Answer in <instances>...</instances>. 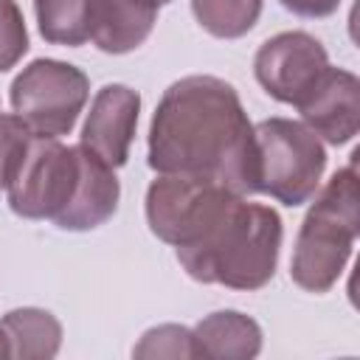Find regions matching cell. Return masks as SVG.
<instances>
[{"instance_id":"cell-1","label":"cell","mask_w":360,"mask_h":360,"mask_svg":"<svg viewBox=\"0 0 360 360\" xmlns=\"http://www.w3.org/2000/svg\"><path fill=\"white\" fill-rule=\"evenodd\" d=\"M149 166L197 174L236 194L256 191V138L236 90L214 76L174 82L149 127Z\"/></svg>"},{"instance_id":"cell-2","label":"cell","mask_w":360,"mask_h":360,"mask_svg":"<svg viewBox=\"0 0 360 360\" xmlns=\"http://www.w3.org/2000/svg\"><path fill=\"white\" fill-rule=\"evenodd\" d=\"M281 248V219L273 208L242 197L177 259L191 278L233 290H259L273 278Z\"/></svg>"},{"instance_id":"cell-3","label":"cell","mask_w":360,"mask_h":360,"mask_svg":"<svg viewBox=\"0 0 360 360\" xmlns=\"http://www.w3.org/2000/svg\"><path fill=\"white\" fill-rule=\"evenodd\" d=\"M357 169L352 155V163L335 172L304 217L292 256V278L304 290L326 292L338 281L357 236Z\"/></svg>"},{"instance_id":"cell-4","label":"cell","mask_w":360,"mask_h":360,"mask_svg":"<svg viewBox=\"0 0 360 360\" xmlns=\"http://www.w3.org/2000/svg\"><path fill=\"white\" fill-rule=\"evenodd\" d=\"M256 138V191L284 205L307 202L326 166L318 135L290 118H267L253 129Z\"/></svg>"},{"instance_id":"cell-5","label":"cell","mask_w":360,"mask_h":360,"mask_svg":"<svg viewBox=\"0 0 360 360\" xmlns=\"http://www.w3.org/2000/svg\"><path fill=\"white\" fill-rule=\"evenodd\" d=\"M239 197L242 194L208 177L163 174L146 191V217L163 242L186 248L197 242Z\"/></svg>"},{"instance_id":"cell-6","label":"cell","mask_w":360,"mask_h":360,"mask_svg":"<svg viewBox=\"0 0 360 360\" xmlns=\"http://www.w3.org/2000/svg\"><path fill=\"white\" fill-rule=\"evenodd\" d=\"M79 169V146H65L48 135H31L6 186L14 214L28 219H56L73 200Z\"/></svg>"},{"instance_id":"cell-7","label":"cell","mask_w":360,"mask_h":360,"mask_svg":"<svg viewBox=\"0 0 360 360\" xmlns=\"http://www.w3.org/2000/svg\"><path fill=\"white\" fill-rule=\"evenodd\" d=\"M87 101V76L56 59L31 62L11 84V107L34 132L59 138L70 132Z\"/></svg>"},{"instance_id":"cell-8","label":"cell","mask_w":360,"mask_h":360,"mask_svg":"<svg viewBox=\"0 0 360 360\" xmlns=\"http://www.w3.org/2000/svg\"><path fill=\"white\" fill-rule=\"evenodd\" d=\"M326 68V51L304 31L278 34L267 39L256 53L259 84L284 104H298Z\"/></svg>"},{"instance_id":"cell-9","label":"cell","mask_w":360,"mask_h":360,"mask_svg":"<svg viewBox=\"0 0 360 360\" xmlns=\"http://www.w3.org/2000/svg\"><path fill=\"white\" fill-rule=\"evenodd\" d=\"M295 107L315 135H323L329 143H346L360 127V84L354 73L326 68Z\"/></svg>"},{"instance_id":"cell-10","label":"cell","mask_w":360,"mask_h":360,"mask_svg":"<svg viewBox=\"0 0 360 360\" xmlns=\"http://www.w3.org/2000/svg\"><path fill=\"white\" fill-rule=\"evenodd\" d=\"M138 107H141V98L135 90H129L124 84L101 87L87 112L79 146H84L87 152H93L112 169L121 166L127 160V152L132 143Z\"/></svg>"},{"instance_id":"cell-11","label":"cell","mask_w":360,"mask_h":360,"mask_svg":"<svg viewBox=\"0 0 360 360\" xmlns=\"http://www.w3.org/2000/svg\"><path fill=\"white\" fill-rule=\"evenodd\" d=\"M82 169H79V183L73 191V200L68 208L53 219L65 231H87L101 225L104 219L112 217L118 205V180L112 166H107L101 158L79 146Z\"/></svg>"},{"instance_id":"cell-12","label":"cell","mask_w":360,"mask_h":360,"mask_svg":"<svg viewBox=\"0 0 360 360\" xmlns=\"http://www.w3.org/2000/svg\"><path fill=\"white\" fill-rule=\"evenodd\" d=\"M158 6V0H98L90 39L107 53H127L149 37Z\"/></svg>"},{"instance_id":"cell-13","label":"cell","mask_w":360,"mask_h":360,"mask_svg":"<svg viewBox=\"0 0 360 360\" xmlns=\"http://www.w3.org/2000/svg\"><path fill=\"white\" fill-rule=\"evenodd\" d=\"M197 357H253L262 346L259 326L239 312H214L191 332Z\"/></svg>"},{"instance_id":"cell-14","label":"cell","mask_w":360,"mask_h":360,"mask_svg":"<svg viewBox=\"0 0 360 360\" xmlns=\"http://www.w3.org/2000/svg\"><path fill=\"white\" fill-rule=\"evenodd\" d=\"M98 0H34L39 34L56 45H82L93 37Z\"/></svg>"},{"instance_id":"cell-15","label":"cell","mask_w":360,"mask_h":360,"mask_svg":"<svg viewBox=\"0 0 360 360\" xmlns=\"http://www.w3.org/2000/svg\"><path fill=\"white\" fill-rule=\"evenodd\" d=\"M14 357H51L59 349L62 329L51 312L42 309H14L3 321Z\"/></svg>"},{"instance_id":"cell-16","label":"cell","mask_w":360,"mask_h":360,"mask_svg":"<svg viewBox=\"0 0 360 360\" xmlns=\"http://www.w3.org/2000/svg\"><path fill=\"white\" fill-rule=\"evenodd\" d=\"M191 8L208 34L233 39L256 25L262 0H191Z\"/></svg>"},{"instance_id":"cell-17","label":"cell","mask_w":360,"mask_h":360,"mask_svg":"<svg viewBox=\"0 0 360 360\" xmlns=\"http://www.w3.org/2000/svg\"><path fill=\"white\" fill-rule=\"evenodd\" d=\"M135 357H197L191 332L183 326H158L143 335Z\"/></svg>"},{"instance_id":"cell-18","label":"cell","mask_w":360,"mask_h":360,"mask_svg":"<svg viewBox=\"0 0 360 360\" xmlns=\"http://www.w3.org/2000/svg\"><path fill=\"white\" fill-rule=\"evenodd\" d=\"M31 135L34 132L17 115H0V191L8 186Z\"/></svg>"},{"instance_id":"cell-19","label":"cell","mask_w":360,"mask_h":360,"mask_svg":"<svg viewBox=\"0 0 360 360\" xmlns=\"http://www.w3.org/2000/svg\"><path fill=\"white\" fill-rule=\"evenodd\" d=\"M28 48L22 14L14 0H0V70H8Z\"/></svg>"},{"instance_id":"cell-20","label":"cell","mask_w":360,"mask_h":360,"mask_svg":"<svg viewBox=\"0 0 360 360\" xmlns=\"http://www.w3.org/2000/svg\"><path fill=\"white\" fill-rule=\"evenodd\" d=\"M338 3L340 0H281V6H287L301 17H326L338 8Z\"/></svg>"},{"instance_id":"cell-21","label":"cell","mask_w":360,"mask_h":360,"mask_svg":"<svg viewBox=\"0 0 360 360\" xmlns=\"http://www.w3.org/2000/svg\"><path fill=\"white\" fill-rule=\"evenodd\" d=\"M6 354H11V343H8V335H6V329L0 323V357H6Z\"/></svg>"},{"instance_id":"cell-22","label":"cell","mask_w":360,"mask_h":360,"mask_svg":"<svg viewBox=\"0 0 360 360\" xmlns=\"http://www.w3.org/2000/svg\"><path fill=\"white\" fill-rule=\"evenodd\" d=\"M158 3H169V0H158Z\"/></svg>"}]
</instances>
